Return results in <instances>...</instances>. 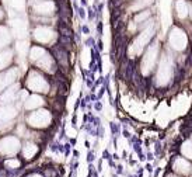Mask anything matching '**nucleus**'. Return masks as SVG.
<instances>
[{
    "instance_id": "1",
    "label": "nucleus",
    "mask_w": 192,
    "mask_h": 177,
    "mask_svg": "<svg viewBox=\"0 0 192 177\" xmlns=\"http://www.w3.org/2000/svg\"><path fill=\"white\" fill-rule=\"evenodd\" d=\"M28 7L31 16L35 17H52L56 11L53 0H28Z\"/></svg>"
},
{
    "instance_id": "2",
    "label": "nucleus",
    "mask_w": 192,
    "mask_h": 177,
    "mask_svg": "<svg viewBox=\"0 0 192 177\" xmlns=\"http://www.w3.org/2000/svg\"><path fill=\"white\" fill-rule=\"evenodd\" d=\"M27 87L34 93H48L49 82L48 79L44 77V75L38 73L37 70H30L27 79Z\"/></svg>"
},
{
    "instance_id": "3",
    "label": "nucleus",
    "mask_w": 192,
    "mask_h": 177,
    "mask_svg": "<svg viewBox=\"0 0 192 177\" xmlns=\"http://www.w3.org/2000/svg\"><path fill=\"white\" fill-rule=\"evenodd\" d=\"M56 34L55 31L49 27V25H42V24H38L34 27L32 30V38L40 42V44H49L52 41L55 40Z\"/></svg>"
},
{
    "instance_id": "4",
    "label": "nucleus",
    "mask_w": 192,
    "mask_h": 177,
    "mask_svg": "<svg viewBox=\"0 0 192 177\" xmlns=\"http://www.w3.org/2000/svg\"><path fill=\"white\" fill-rule=\"evenodd\" d=\"M51 113L46 110H37V111H32L28 115V125L34 127V128H42V127H48L49 122H51Z\"/></svg>"
},
{
    "instance_id": "5",
    "label": "nucleus",
    "mask_w": 192,
    "mask_h": 177,
    "mask_svg": "<svg viewBox=\"0 0 192 177\" xmlns=\"http://www.w3.org/2000/svg\"><path fill=\"white\" fill-rule=\"evenodd\" d=\"M170 41L173 42V47H175V48L184 47V45H182V41L185 42L184 31H181L180 28H174V30H173V34L170 35Z\"/></svg>"
},
{
    "instance_id": "6",
    "label": "nucleus",
    "mask_w": 192,
    "mask_h": 177,
    "mask_svg": "<svg viewBox=\"0 0 192 177\" xmlns=\"http://www.w3.org/2000/svg\"><path fill=\"white\" fill-rule=\"evenodd\" d=\"M175 11H177V16L180 17V18L186 17V14H188V4L185 3V0H177Z\"/></svg>"
},
{
    "instance_id": "7",
    "label": "nucleus",
    "mask_w": 192,
    "mask_h": 177,
    "mask_svg": "<svg viewBox=\"0 0 192 177\" xmlns=\"http://www.w3.org/2000/svg\"><path fill=\"white\" fill-rule=\"evenodd\" d=\"M13 59V52L11 51H4V52H0V70L3 69H7L10 61Z\"/></svg>"
},
{
    "instance_id": "8",
    "label": "nucleus",
    "mask_w": 192,
    "mask_h": 177,
    "mask_svg": "<svg viewBox=\"0 0 192 177\" xmlns=\"http://www.w3.org/2000/svg\"><path fill=\"white\" fill-rule=\"evenodd\" d=\"M153 0H136L130 4V11H143L147 6H150Z\"/></svg>"
},
{
    "instance_id": "9",
    "label": "nucleus",
    "mask_w": 192,
    "mask_h": 177,
    "mask_svg": "<svg viewBox=\"0 0 192 177\" xmlns=\"http://www.w3.org/2000/svg\"><path fill=\"white\" fill-rule=\"evenodd\" d=\"M4 16H6V14H4V10H3V7L0 6V23L4 20Z\"/></svg>"
},
{
    "instance_id": "10",
    "label": "nucleus",
    "mask_w": 192,
    "mask_h": 177,
    "mask_svg": "<svg viewBox=\"0 0 192 177\" xmlns=\"http://www.w3.org/2000/svg\"><path fill=\"white\" fill-rule=\"evenodd\" d=\"M93 160H94V153H93V152H90V153H88L87 162H88V163H91V162H93Z\"/></svg>"
},
{
    "instance_id": "11",
    "label": "nucleus",
    "mask_w": 192,
    "mask_h": 177,
    "mask_svg": "<svg viewBox=\"0 0 192 177\" xmlns=\"http://www.w3.org/2000/svg\"><path fill=\"white\" fill-rule=\"evenodd\" d=\"M118 174H122V166H118Z\"/></svg>"
},
{
    "instance_id": "12",
    "label": "nucleus",
    "mask_w": 192,
    "mask_h": 177,
    "mask_svg": "<svg viewBox=\"0 0 192 177\" xmlns=\"http://www.w3.org/2000/svg\"><path fill=\"white\" fill-rule=\"evenodd\" d=\"M146 170H149V171H152V166H150V164H147V166H146Z\"/></svg>"
},
{
    "instance_id": "13",
    "label": "nucleus",
    "mask_w": 192,
    "mask_h": 177,
    "mask_svg": "<svg viewBox=\"0 0 192 177\" xmlns=\"http://www.w3.org/2000/svg\"><path fill=\"white\" fill-rule=\"evenodd\" d=\"M94 177H98V174H97V173H94Z\"/></svg>"
},
{
    "instance_id": "14",
    "label": "nucleus",
    "mask_w": 192,
    "mask_h": 177,
    "mask_svg": "<svg viewBox=\"0 0 192 177\" xmlns=\"http://www.w3.org/2000/svg\"><path fill=\"white\" fill-rule=\"evenodd\" d=\"M69 177H73V174H70V176H69Z\"/></svg>"
}]
</instances>
